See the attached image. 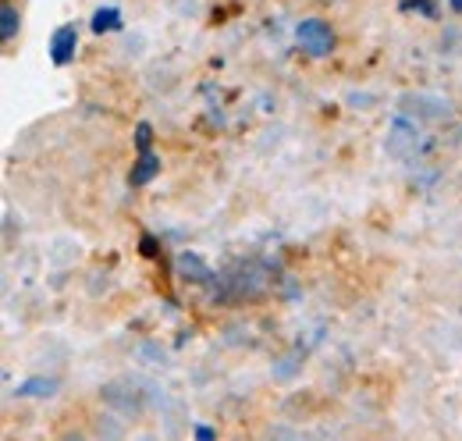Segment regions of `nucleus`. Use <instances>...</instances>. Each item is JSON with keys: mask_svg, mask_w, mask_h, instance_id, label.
Segmentation results:
<instances>
[{"mask_svg": "<svg viewBox=\"0 0 462 441\" xmlns=\"http://www.w3.org/2000/svg\"><path fill=\"white\" fill-rule=\"evenodd\" d=\"M181 271H192L189 277H196V281H203V277L210 275V271L199 264V257H181Z\"/></svg>", "mask_w": 462, "mask_h": 441, "instance_id": "obj_6", "label": "nucleus"}, {"mask_svg": "<svg viewBox=\"0 0 462 441\" xmlns=\"http://www.w3.org/2000/svg\"><path fill=\"white\" fill-rule=\"evenodd\" d=\"M93 29H97V33H111V29H121V14H117L115 7H100V11L93 14Z\"/></svg>", "mask_w": 462, "mask_h": 441, "instance_id": "obj_4", "label": "nucleus"}, {"mask_svg": "<svg viewBox=\"0 0 462 441\" xmlns=\"http://www.w3.org/2000/svg\"><path fill=\"white\" fill-rule=\"evenodd\" d=\"M161 171V161H157V154L153 150H139V161L132 167V174H128V182L139 189V185H146V182H153V174Z\"/></svg>", "mask_w": 462, "mask_h": 441, "instance_id": "obj_3", "label": "nucleus"}, {"mask_svg": "<svg viewBox=\"0 0 462 441\" xmlns=\"http://www.w3.org/2000/svg\"><path fill=\"white\" fill-rule=\"evenodd\" d=\"M150 139H153L150 125H139V128H135V146H139V150H150Z\"/></svg>", "mask_w": 462, "mask_h": 441, "instance_id": "obj_8", "label": "nucleus"}, {"mask_svg": "<svg viewBox=\"0 0 462 441\" xmlns=\"http://www.w3.org/2000/svg\"><path fill=\"white\" fill-rule=\"evenodd\" d=\"M75 51H79V29L68 22V25H60L58 33H54V40H51V57H54V64H71Z\"/></svg>", "mask_w": 462, "mask_h": 441, "instance_id": "obj_2", "label": "nucleus"}, {"mask_svg": "<svg viewBox=\"0 0 462 441\" xmlns=\"http://www.w3.org/2000/svg\"><path fill=\"white\" fill-rule=\"evenodd\" d=\"M14 33H18V11H14V4H4V29H0L4 43H11Z\"/></svg>", "mask_w": 462, "mask_h": 441, "instance_id": "obj_5", "label": "nucleus"}, {"mask_svg": "<svg viewBox=\"0 0 462 441\" xmlns=\"http://www.w3.org/2000/svg\"><path fill=\"white\" fill-rule=\"evenodd\" d=\"M295 36H299L302 51L310 57L331 54V47H335V33H331V25H328L324 18H306V22H299Z\"/></svg>", "mask_w": 462, "mask_h": 441, "instance_id": "obj_1", "label": "nucleus"}, {"mask_svg": "<svg viewBox=\"0 0 462 441\" xmlns=\"http://www.w3.org/2000/svg\"><path fill=\"white\" fill-rule=\"evenodd\" d=\"M54 391V381H29L22 388V395H51Z\"/></svg>", "mask_w": 462, "mask_h": 441, "instance_id": "obj_7", "label": "nucleus"}, {"mask_svg": "<svg viewBox=\"0 0 462 441\" xmlns=\"http://www.w3.org/2000/svg\"><path fill=\"white\" fill-rule=\"evenodd\" d=\"M452 7H456V11H462V0H452Z\"/></svg>", "mask_w": 462, "mask_h": 441, "instance_id": "obj_9", "label": "nucleus"}]
</instances>
